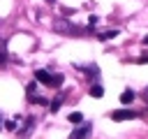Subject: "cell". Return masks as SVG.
<instances>
[{"label":"cell","mask_w":148,"mask_h":139,"mask_svg":"<svg viewBox=\"0 0 148 139\" xmlns=\"http://www.w3.org/2000/svg\"><path fill=\"white\" fill-rule=\"evenodd\" d=\"M116 35H118V30H106V32H102V35H99V39H113Z\"/></svg>","instance_id":"cell-8"},{"label":"cell","mask_w":148,"mask_h":139,"mask_svg":"<svg viewBox=\"0 0 148 139\" xmlns=\"http://www.w3.org/2000/svg\"><path fill=\"white\" fill-rule=\"evenodd\" d=\"M141 63H148V56H143V58H141Z\"/></svg>","instance_id":"cell-12"},{"label":"cell","mask_w":148,"mask_h":139,"mask_svg":"<svg viewBox=\"0 0 148 139\" xmlns=\"http://www.w3.org/2000/svg\"><path fill=\"white\" fill-rule=\"evenodd\" d=\"M35 76H37V81H42V83H46V86H60L62 83V76L60 74H49L46 70H37L35 72Z\"/></svg>","instance_id":"cell-1"},{"label":"cell","mask_w":148,"mask_h":139,"mask_svg":"<svg viewBox=\"0 0 148 139\" xmlns=\"http://www.w3.org/2000/svg\"><path fill=\"white\" fill-rule=\"evenodd\" d=\"M69 120H72V123H81V120H83V116H81L79 111H74V114H69Z\"/></svg>","instance_id":"cell-9"},{"label":"cell","mask_w":148,"mask_h":139,"mask_svg":"<svg viewBox=\"0 0 148 139\" xmlns=\"http://www.w3.org/2000/svg\"><path fill=\"white\" fill-rule=\"evenodd\" d=\"M16 123H18V118H14V120H7V130H9V132H12V130H18V125H16Z\"/></svg>","instance_id":"cell-10"},{"label":"cell","mask_w":148,"mask_h":139,"mask_svg":"<svg viewBox=\"0 0 148 139\" xmlns=\"http://www.w3.org/2000/svg\"><path fill=\"white\" fill-rule=\"evenodd\" d=\"M132 100H134V93H132V90H125V93L120 95V102H123V104H130Z\"/></svg>","instance_id":"cell-4"},{"label":"cell","mask_w":148,"mask_h":139,"mask_svg":"<svg viewBox=\"0 0 148 139\" xmlns=\"http://www.w3.org/2000/svg\"><path fill=\"white\" fill-rule=\"evenodd\" d=\"M7 60V53H5V42H0V63Z\"/></svg>","instance_id":"cell-11"},{"label":"cell","mask_w":148,"mask_h":139,"mask_svg":"<svg viewBox=\"0 0 148 139\" xmlns=\"http://www.w3.org/2000/svg\"><path fill=\"white\" fill-rule=\"evenodd\" d=\"M60 104H62V95H58V97H56V100H53V102H51V111H53V114H56V111H58V109H60Z\"/></svg>","instance_id":"cell-7"},{"label":"cell","mask_w":148,"mask_h":139,"mask_svg":"<svg viewBox=\"0 0 148 139\" xmlns=\"http://www.w3.org/2000/svg\"><path fill=\"white\" fill-rule=\"evenodd\" d=\"M146 97H148V90H146Z\"/></svg>","instance_id":"cell-15"},{"label":"cell","mask_w":148,"mask_h":139,"mask_svg":"<svg viewBox=\"0 0 148 139\" xmlns=\"http://www.w3.org/2000/svg\"><path fill=\"white\" fill-rule=\"evenodd\" d=\"M143 44H148V35H146V39H143Z\"/></svg>","instance_id":"cell-13"},{"label":"cell","mask_w":148,"mask_h":139,"mask_svg":"<svg viewBox=\"0 0 148 139\" xmlns=\"http://www.w3.org/2000/svg\"><path fill=\"white\" fill-rule=\"evenodd\" d=\"M111 118L113 120H132V118H136V111H132V109H118V111L111 114Z\"/></svg>","instance_id":"cell-2"},{"label":"cell","mask_w":148,"mask_h":139,"mask_svg":"<svg viewBox=\"0 0 148 139\" xmlns=\"http://www.w3.org/2000/svg\"><path fill=\"white\" fill-rule=\"evenodd\" d=\"M86 134H90V127L88 125H83V127H79V130L72 132V137H86Z\"/></svg>","instance_id":"cell-5"},{"label":"cell","mask_w":148,"mask_h":139,"mask_svg":"<svg viewBox=\"0 0 148 139\" xmlns=\"http://www.w3.org/2000/svg\"><path fill=\"white\" fill-rule=\"evenodd\" d=\"M90 95H92V97H102V95H104V88H102V86H92V88H90Z\"/></svg>","instance_id":"cell-6"},{"label":"cell","mask_w":148,"mask_h":139,"mask_svg":"<svg viewBox=\"0 0 148 139\" xmlns=\"http://www.w3.org/2000/svg\"><path fill=\"white\" fill-rule=\"evenodd\" d=\"M56 30H60V32H65L67 35V30H69V35H74V25H69V23H65V21H56Z\"/></svg>","instance_id":"cell-3"},{"label":"cell","mask_w":148,"mask_h":139,"mask_svg":"<svg viewBox=\"0 0 148 139\" xmlns=\"http://www.w3.org/2000/svg\"><path fill=\"white\" fill-rule=\"evenodd\" d=\"M0 127H2V116H0Z\"/></svg>","instance_id":"cell-14"}]
</instances>
